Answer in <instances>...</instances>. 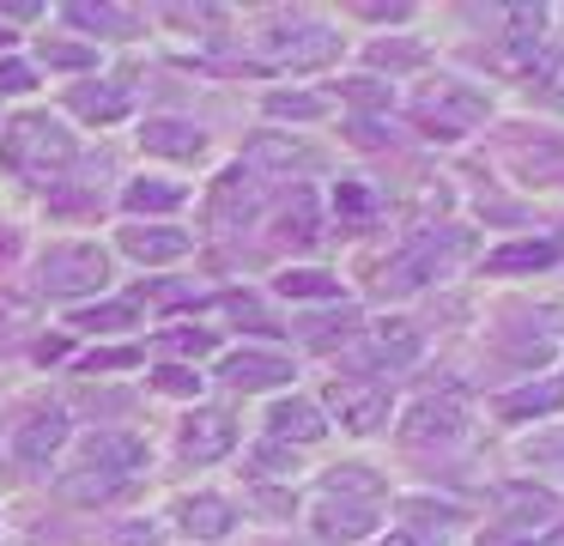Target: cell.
<instances>
[{"mask_svg": "<svg viewBox=\"0 0 564 546\" xmlns=\"http://www.w3.org/2000/svg\"><path fill=\"white\" fill-rule=\"evenodd\" d=\"M346 492L377 497V492H382V480H377V473H365V468H352V461H346V468H334V473H328V497H346Z\"/></svg>", "mask_w": 564, "mask_h": 546, "instance_id": "30", "label": "cell"}, {"mask_svg": "<svg viewBox=\"0 0 564 546\" xmlns=\"http://www.w3.org/2000/svg\"><path fill=\"white\" fill-rule=\"evenodd\" d=\"M370 528H377V510H370V504L328 497V504L316 510V534H322V540H365Z\"/></svg>", "mask_w": 564, "mask_h": 546, "instance_id": "14", "label": "cell"}, {"mask_svg": "<svg viewBox=\"0 0 564 546\" xmlns=\"http://www.w3.org/2000/svg\"><path fill=\"white\" fill-rule=\"evenodd\" d=\"M564 400L558 383H534V388H516V395L498 400V413H510V419H528V413H552Z\"/></svg>", "mask_w": 564, "mask_h": 546, "instance_id": "24", "label": "cell"}, {"mask_svg": "<svg viewBox=\"0 0 564 546\" xmlns=\"http://www.w3.org/2000/svg\"><path fill=\"white\" fill-rule=\"evenodd\" d=\"M74 109L86 121H122L128 116V92H122V85H79Z\"/></svg>", "mask_w": 564, "mask_h": 546, "instance_id": "21", "label": "cell"}, {"mask_svg": "<svg viewBox=\"0 0 564 546\" xmlns=\"http://www.w3.org/2000/svg\"><path fill=\"white\" fill-rule=\"evenodd\" d=\"M116 546H159V528L152 522H128V528H116Z\"/></svg>", "mask_w": 564, "mask_h": 546, "instance_id": "37", "label": "cell"}, {"mask_svg": "<svg viewBox=\"0 0 564 546\" xmlns=\"http://www.w3.org/2000/svg\"><path fill=\"white\" fill-rule=\"evenodd\" d=\"M67 19L74 24H91V31H104V36H128V12H116V7H91V0H74V7H67Z\"/></svg>", "mask_w": 564, "mask_h": 546, "instance_id": "27", "label": "cell"}, {"mask_svg": "<svg viewBox=\"0 0 564 546\" xmlns=\"http://www.w3.org/2000/svg\"><path fill=\"white\" fill-rule=\"evenodd\" d=\"M261 55L273 67H328L340 55V31H328L316 19H280L261 31Z\"/></svg>", "mask_w": 564, "mask_h": 546, "instance_id": "3", "label": "cell"}, {"mask_svg": "<svg viewBox=\"0 0 564 546\" xmlns=\"http://www.w3.org/2000/svg\"><path fill=\"white\" fill-rule=\"evenodd\" d=\"M280 291L285 298H340V279L316 274V267H292V274H280Z\"/></svg>", "mask_w": 564, "mask_h": 546, "instance_id": "25", "label": "cell"}, {"mask_svg": "<svg viewBox=\"0 0 564 546\" xmlns=\"http://www.w3.org/2000/svg\"><path fill=\"white\" fill-rule=\"evenodd\" d=\"M104 279H110V255L98 243H55L37 261V286L50 298H86V291H104Z\"/></svg>", "mask_w": 564, "mask_h": 546, "instance_id": "2", "label": "cell"}, {"mask_svg": "<svg viewBox=\"0 0 564 546\" xmlns=\"http://www.w3.org/2000/svg\"><path fill=\"white\" fill-rule=\"evenodd\" d=\"M110 364H134V352H91L86 371H110Z\"/></svg>", "mask_w": 564, "mask_h": 546, "instance_id": "40", "label": "cell"}, {"mask_svg": "<svg viewBox=\"0 0 564 546\" xmlns=\"http://www.w3.org/2000/svg\"><path fill=\"white\" fill-rule=\"evenodd\" d=\"M522 461H540V468H564V431L528 437V443H522Z\"/></svg>", "mask_w": 564, "mask_h": 546, "instance_id": "33", "label": "cell"}, {"mask_svg": "<svg viewBox=\"0 0 564 546\" xmlns=\"http://www.w3.org/2000/svg\"><path fill=\"white\" fill-rule=\"evenodd\" d=\"M86 334H122L128 322H134V303H104V310H79L74 315Z\"/></svg>", "mask_w": 564, "mask_h": 546, "instance_id": "28", "label": "cell"}, {"mask_svg": "<svg viewBox=\"0 0 564 546\" xmlns=\"http://www.w3.org/2000/svg\"><path fill=\"white\" fill-rule=\"evenodd\" d=\"M0 164L19 170L25 182H50L74 164V133L55 116H13L0 133Z\"/></svg>", "mask_w": 564, "mask_h": 546, "instance_id": "1", "label": "cell"}, {"mask_svg": "<svg viewBox=\"0 0 564 546\" xmlns=\"http://www.w3.org/2000/svg\"><path fill=\"white\" fill-rule=\"evenodd\" d=\"M31 85L37 79H31L25 61H0V92H31Z\"/></svg>", "mask_w": 564, "mask_h": 546, "instance_id": "36", "label": "cell"}, {"mask_svg": "<svg viewBox=\"0 0 564 546\" xmlns=\"http://www.w3.org/2000/svg\"><path fill=\"white\" fill-rule=\"evenodd\" d=\"M419 121H425V133L455 140V133H467V128L486 121V97L467 92V85H455V79H443V85H431V92L419 97Z\"/></svg>", "mask_w": 564, "mask_h": 546, "instance_id": "4", "label": "cell"}, {"mask_svg": "<svg viewBox=\"0 0 564 546\" xmlns=\"http://www.w3.org/2000/svg\"><path fill=\"white\" fill-rule=\"evenodd\" d=\"M285 237H297V243L316 237V206H310V194H304V189L292 194V206H285Z\"/></svg>", "mask_w": 564, "mask_h": 546, "instance_id": "32", "label": "cell"}, {"mask_svg": "<svg viewBox=\"0 0 564 546\" xmlns=\"http://www.w3.org/2000/svg\"><path fill=\"white\" fill-rule=\"evenodd\" d=\"M268 431H273V443H316V437L328 431V419H322V407H310V400H280V407L268 413Z\"/></svg>", "mask_w": 564, "mask_h": 546, "instance_id": "13", "label": "cell"}, {"mask_svg": "<svg viewBox=\"0 0 564 546\" xmlns=\"http://www.w3.org/2000/svg\"><path fill=\"white\" fill-rule=\"evenodd\" d=\"M116 492H122V480H116V473H98V468H79V473H67V480H62L67 504H110Z\"/></svg>", "mask_w": 564, "mask_h": 546, "instance_id": "22", "label": "cell"}, {"mask_svg": "<svg viewBox=\"0 0 564 546\" xmlns=\"http://www.w3.org/2000/svg\"><path fill=\"white\" fill-rule=\"evenodd\" d=\"M62 443H67V413H55V407L19 425V461H31V468H43Z\"/></svg>", "mask_w": 564, "mask_h": 546, "instance_id": "16", "label": "cell"}, {"mask_svg": "<svg viewBox=\"0 0 564 546\" xmlns=\"http://www.w3.org/2000/svg\"><path fill=\"white\" fill-rule=\"evenodd\" d=\"M171 346L176 352H195V358H200V352H213V334H200V328H176Z\"/></svg>", "mask_w": 564, "mask_h": 546, "instance_id": "38", "label": "cell"}, {"mask_svg": "<svg viewBox=\"0 0 564 546\" xmlns=\"http://www.w3.org/2000/svg\"><path fill=\"white\" fill-rule=\"evenodd\" d=\"M249 164L261 170H316L322 152L304 140H285V133H261V140H249Z\"/></svg>", "mask_w": 564, "mask_h": 546, "instance_id": "15", "label": "cell"}, {"mask_svg": "<svg viewBox=\"0 0 564 546\" xmlns=\"http://www.w3.org/2000/svg\"><path fill=\"white\" fill-rule=\"evenodd\" d=\"M558 261V243H503V249L486 255V274H540V267Z\"/></svg>", "mask_w": 564, "mask_h": 546, "instance_id": "19", "label": "cell"}, {"mask_svg": "<svg viewBox=\"0 0 564 546\" xmlns=\"http://www.w3.org/2000/svg\"><path fill=\"white\" fill-rule=\"evenodd\" d=\"M419 358V328L413 322H377V334H370V364H389V371H401V364Z\"/></svg>", "mask_w": 564, "mask_h": 546, "instance_id": "18", "label": "cell"}, {"mask_svg": "<svg viewBox=\"0 0 564 546\" xmlns=\"http://www.w3.org/2000/svg\"><path fill=\"white\" fill-rule=\"evenodd\" d=\"M7 43H13V31H0V49H7Z\"/></svg>", "mask_w": 564, "mask_h": 546, "instance_id": "44", "label": "cell"}, {"mask_svg": "<svg viewBox=\"0 0 564 546\" xmlns=\"http://www.w3.org/2000/svg\"><path fill=\"white\" fill-rule=\"evenodd\" d=\"M370 61H377V67H413L419 43H377V49H370Z\"/></svg>", "mask_w": 564, "mask_h": 546, "instance_id": "34", "label": "cell"}, {"mask_svg": "<svg viewBox=\"0 0 564 546\" xmlns=\"http://www.w3.org/2000/svg\"><path fill=\"white\" fill-rule=\"evenodd\" d=\"M498 510L510 522H534V528H540V522L558 516V497H552L546 485H522V480H516V485H503V492H498Z\"/></svg>", "mask_w": 564, "mask_h": 546, "instance_id": "17", "label": "cell"}, {"mask_svg": "<svg viewBox=\"0 0 564 546\" xmlns=\"http://www.w3.org/2000/svg\"><path fill=\"white\" fill-rule=\"evenodd\" d=\"M225 383L231 388H280V383H292V364L280 352H231L225 358Z\"/></svg>", "mask_w": 564, "mask_h": 546, "instance_id": "11", "label": "cell"}, {"mask_svg": "<svg viewBox=\"0 0 564 546\" xmlns=\"http://www.w3.org/2000/svg\"><path fill=\"white\" fill-rule=\"evenodd\" d=\"M467 431V407L455 395H425V400H413L406 407V419H401V437L413 449H425V443H455V437Z\"/></svg>", "mask_w": 564, "mask_h": 546, "instance_id": "5", "label": "cell"}, {"mask_svg": "<svg viewBox=\"0 0 564 546\" xmlns=\"http://www.w3.org/2000/svg\"><path fill=\"white\" fill-rule=\"evenodd\" d=\"M322 109H328V97H316V92H273L268 97V116H280V121H316Z\"/></svg>", "mask_w": 564, "mask_h": 546, "instance_id": "26", "label": "cell"}, {"mask_svg": "<svg viewBox=\"0 0 564 546\" xmlns=\"http://www.w3.org/2000/svg\"><path fill=\"white\" fill-rule=\"evenodd\" d=\"M534 546H564V528H552L546 540H534Z\"/></svg>", "mask_w": 564, "mask_h": 546, "instance_id": "43", "label": "cell"}, {"mask_svg": "<svg viewBox=\"0 0 564 546\" xmlns=\"http://www.w3.org/2000/svg\"><path fill=\"white\" fill-rule=\"evenodd\" d=\"M256 468H261V473H280V468H285V456H280V449H261Z\"/></svg>", "mask_w": 564, "mask_h": 546, "instance_id": "41", "label": "cell"}, {"mask_svg": "<svg viewBox=\"0 0 564 546\" xmlns=\"http://www.w3.org/2000/svg\"><path fill=\"white\" fill-rule=\"evenodd\" d=\"M261 213V182L249 176L243 164L225 170L219 189H213V225H243V218Z\"/></svg>", "mask_w": 564, "mask_h": 546, "instance_id": "9", "label": "cell"}, {"mask_svg": "<svg viewBox=\"0 0 564 546\" xmlns=\"http://www.w3.org/2000/svg\"><path fill=\"white\" fill-rule=\"evenodd\" d=\"M37 55H43V67H62V73H91L98 67V55L79 49V43H43Z\"/></svg>", "mask_w": 564, "mask_h": 546, "instance_id": "29", "label": "cell"}, {"mask_svg": "<svg viewBox=\"0 0 564 546\" xmlns=\"http://www.w3.org/2000/svg\"><path fill=\"white\" fill-rule=\"evenodd\" d=\"M128 213H171V206H183V189L176 182H152V176H140V182H128Z\"/></svg>", "mask_w": 564, "mask_h": 546, "instance_id": "23", "label": "cell"}, {"mask_svg": "<svg viewBox=\"0 0 564 546\" xmlns=\"http://www.w3.org/2000/svg\"><path fill=\"white\" fill-rule=\"evenodd\" d=\"M122 249L134 255V261L159 267V261H176V255H188V237L171 225H128L122 231Z\"/></svg>", "mask_w": 564, "mask_h": 546, "instance_id": "12", "label": "cell"}, {"mask_svg": "<svg viewBox=\"0 0 564 546\" xmlns=\"http://www.w3.org/2000/svg\"><path fill=\"white\" fill-rule=\"evenodd\" d=\"M140 146H147L152 158H200L207 133H200L195 121H183V116H159V121L140 128Z\"/></svg>", "mask_w": 564, "mask_h": 546, "instance_id": "10", "label": "cell"}, {"mask_svg": "<svg viewBox=\"0 0 564 546\" xmlns=\"http://www.w3.org/2000/svg\"><path fill=\"white\" fill-rule=\"evenodd\" d=\"M256 504H261V510H273V516H292L297 497H292V492H256Z\"/></svg>", "mask_w": 564, "mask_h": 546, "instance_id": "39", "label": "cell"}, {"mask_svg": "<svg viewBox=\"0 0 564 546\" xmlns=\"http://www.w3.org/2000/svg\"><path fill=\"white\" fill-rule=\"evenodd\" d=\"M382 546H425V540H419V534H389Z\"/></svg>", "mask_w": 564, "mask_h": 546, "instance_id": "42", "label": "cell"}, {"mask_svg": "<svg viewBox=\"0 0 564 546\" xmlns=\"http://www.w3.org/2000/svg\"><path fill=\"white\" fill-rule=\"evenodd\" d=\"M152 383H159L164 395H195V388H200V376H195V371H159Z\"/></svg>", "mask_w": 564, "mask_h": 546, "instance_id": "35", "label": "cell"}, {"mask_svg": "<svg viewBox=\"0 0 564 546\" xmlns=\"http://www.w3.org/2000/svg\"><path fill=\"white\" fill-rule=\"evenodd\" d=\"M328 407L340 413V425H346V431H377V425L389 419V388L358 383V376H334Z\"/></svg>", "mask_w": 564, "mask_h": 546, "instance_id": "6", "label": "cell"}, {"mask_svg": "<svg viewBox=\"0 0 564 546\" xmlns=\"http://www.w3.org/2000/svg\"><path fill=\"white\" fill-rule=\"evenodd\" d=\"M86 468L128 480L134 468H147V443H140L134 431H91L86 437Z\"/></svg>", "mask_w": 564, "mask_h": 546, "instance_id": "8", "label": "cell"}, {"mask_svg": "<svg viewBox=\"0 0 564 546\" xmlns=\"http://www.w3.org/2000/svg\"><path fill=\"white\" fill-rule=\"evenodd\" d=\"M231 443H237V425H231V413H219V407H200L195 419L183 425V456L188 461H219V456H231Z\"/></svg>", "mask_w": 564, "mask_h": 546, "instance_id": "7", "label": "cell"}, {"mask_svg": "<svg viewBox=\"0 0 564 546\" xmlns=\"http://www.w3.org/2000/svg\"><path fill=\"white\" fill-rule=\"evenodd\" d=\"M340 97H346V104H365V109H389V104H394L389 79H346Z\"/></svg>", "mask_w": 564, "mask_h": 546, "instance_id": "31", "label": "cell"}, {"mask_svg": "<svg viewBox=\"0 0 564 546\" xmlns=\"http://www.w3.org/2000/svg\"><path fill=\"white\" fill-rule=\"evenodd\" d=\"M183 528L188 534H200V540H225L231 534V504L225 497H213V492H200V497H183Z\"/></svg>", "mask_w": 564, "mask_h": 546, "instance_id": "20", "label": "cell"}]
</instances>
